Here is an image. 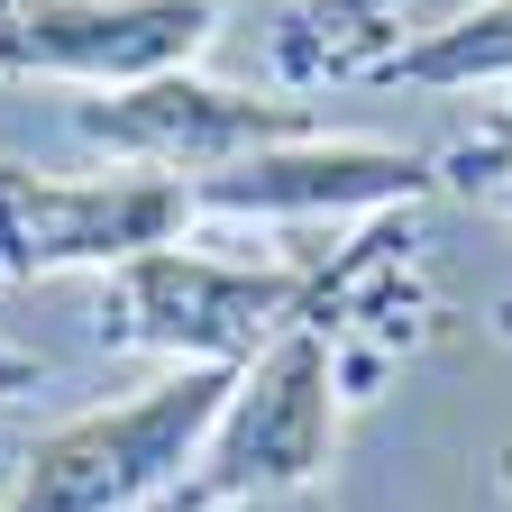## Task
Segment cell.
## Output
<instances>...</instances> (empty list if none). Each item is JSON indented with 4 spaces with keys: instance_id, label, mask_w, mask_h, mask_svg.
<instances>
[{
    "instance_id": "obj_4",
    "label": "cell",
    "mask_w": 512,
    "mask_h": 512,
    "mask_svg": "<svg viewBox=\"0 0 512 512\" xmlns=\"http://www.w3.org/2000/svg\"><path fill=\"white\" fill-rule=\"evenodd\" d=\"M229 0H0V83L138 92L192 74Z\"/></svg>"
},
{
    "instance_id": "obj_8",
    "label": "cell",
    "mask_w": 512,
    "mask_h": 512,
    "mask_svg": "<svg viewBox=\"0 0 512 512\" xmlns=\"http://www.w3.org/2000/svg\"><path fill=\"white\" fill-rule=\"evenodd\" d=\"M384 37H394V0H302L284 28V74L320 83V74H375Z\"/></svg>"
},
{
    "instance_id": "obj_5",
    "label": "cell",
    "mask_w": 512,
    "mask_h": 512,
    "mask_svg": "<svg viewBox=\"0 0 512 512\" xmlns=\"http://www.w3.org/2000/svg\"><path fill=\"white\" fill-rule=\"evenodd\" d=\"M74 128L92 147H110L119 165H156V174H220L238 156L320 138L302 92H238V83H202V74H165V83H138V92H92L74 110Z\"/></svg>"
},
{
    "instance_id": "obj_6",
    "label": "cell",
    "mask_w": 512,
    "mask_h": 512,
    "mask_svg": "<svg viewBox=\"0 0 512 512\" xmlns=\"http://www.w3.org/2000/svg\"><path fill=\"white\" fill-rule=\"evenodd\" d=\"M430 156L412 147H366V138H293L266 156H238L220 174H183L202 220H348V211H394L430 192Z\"/></svg>"
},
{
    "instance_id": "obj_11",
    "label": "cell",
    "mask_w": 512,
    "mask_h": 512,
    "mask_svg": "<svg viewBox=\"0 0 512 512\" xmlns=\"http://www.w3.org/2000/svg\"><path fill=\"white\" fill-rule=\"evenodd\" d=\"M220 512H320V485H311V494H256V503H220Z\"/></svg>"
},
{
    "instance_id": "obj_9",
    "label": "cell",
    "mask_w": 512,
    "mask_h": 512,
    "mask_svg": "<svg viewBox=\"0 0 512 512\" xmlns=\"http://www.w3.org/2000/svg\"><path fill=\"white\" fill-rule=\"evenodd\" d=\"M448 183H458V192H476V202H485L494 183H512V101H503L485 128H467V138L448 147Z\"/></svg>"
},
{
    "instance_id": "obj_12",
    "label": "cell",
    "mask_w": 512,
    "mask_h": 512,
    "mask_svg": "<svg viewBox=\"0 0 512 512\" xmlns=\"http://www.w3.org/2000/svg\"><path fill=\"white\" fill-rule=\"evenodd\" d=\"M485 202H494V211H503V220H512V183H494V192H485Z\"/></svg>"
},
{
    "instance_id": "obj_3",
    "label": "cell",
    "mask_w": 512,
    "mask_h": 512,
    "mask_svg": "<svg viewBox=\"0 0 512 512\" xmlns=\"http://www.w3.org/2000/svg\"><path fill=\"white\" fill-rule=\"evenodd\" d=\"M202 202L183 174L156 165H119V174H28L0 165V284H37V275H110L147 247H174Z\"/></svg>"
},
{
    "instance_id": "obj_14",
    "label": "cell",
    "mask_w": 512,
    "mask_h": 512,
    "mask_svg": "<svg viewBox=\"0 0 512 512\" xmlns=\"http://www.w3.org/2000/svg\"><path fill=\"white\" fill-rule=\"evenodd\" d=\"M0 485H10V476H0Z\"/></svg>"
},
{
    "instance_id": "obj_10",
    "label": "cell",
    "mask_w": 512,
    "mask_h": 512,
    "mask_svg": "<svg viewBox=\"0 0 512 512\" xmlns=\"http://www.w3.org/2000/svg\"><path fill=\"white\" fill-rule=\"evenodd\" d=\"M37 375H46V366H37L28 348H0V403H10V394H28Z\"/></svg>"
},
{
    "instance_id": "obj_2",
    "label": "cell",
    "mask_w": 512,
    "mask_h": 512,
    "mask_svg": "<svg viewBox=\"0 0 512 512\" xmlns=\"http://www.w3.org/2000/svg\"><path fill=\"white\" fill-rule=\"evenodd\" d=\"M238 366H165L147 394L55 421L0 485V512H156L229 412Z\"/></svg>"
},
{
    "instance_id": "obj_7",
    "label": "cell",
    "mask_w": 512,
    "mask_h": 512,
    "mask_svg": "<svg viewBox=\"0 0 512 512\" xmlns=\"http://www.w3.org/2000/svg\"><path fill=\"white\" fill-rule=\"evenodd\" d=\"M384 83H412V92H467V83H512V0H485V10L448 19L412 46H394L375 64Z\"/></svg>"
},
{
    "instance_id": "obj_1",
    "label": "cell",
    "mask_w": 512,
    "mask_h": 512,
    "mask_svg": "<svg viewBox=\"0 0 512 512\" xmlns=\"http://www.w3.org/2000/svg\"><path fill=\"white\" fill-rule=\"evenodd\" d=\"M394 238V220L366 229L348 256H202V247H147L128 266L101 275V339L110 348H156L174 366H256L284 330H302L311 311H330Z\"/></svg>"
},
{
    "instance_id": "obj_13",
    "label": "cell",
    "mask_w": 512,
    "mask_h": 512,
    "mask_svg": "<svg viewBox=\"0 0 512 512\" xmlns=\"http://www.w3.org/2000/svg\"><path fill=\"white\" fill-rule=\"evenodd\" d=\"M503 485H512V458H503Z\"/></svg>"
}]
</instances>
